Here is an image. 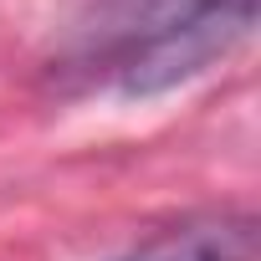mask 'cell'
Listing matches in <instances>:
<instances>
[{"instance_id":"obj_1","label":"cell","mask_w":261,"mask_h":261,"mask_svg":"<svg viewBox=\"0 0 261 261\" xmlns=\"http://www.w3.org/2000/svg\"><path fill=\"white\" fill-rule=\"evenodd\" d=\"M256 26V0H225L220 11H210L205 21L134 51L128 62H118L108 72V82L123 92V97H154V92H169L190 77H200L205 67H215L230 46H241Z\"/></svg>"},{"instance_id":"obj_2","label":"cell","mask_w":261,"mask_h":261,"mask_svg":"<svg viewBox=\"0 0 261 261\" xmlns=\"http://www.w3.org/2000/svg\"><path fill=\"white\" fill-rule=\"evenodd\" d=\"M220 6L225 0H92L72 26V67H92L108 77L134 51L205 21Z\"/></svg>"},{"instance_id":"obj_3","label":"cell","mask_w":261,"mask_h":261,"mask_svg":"<svg viewBox=\"0 0 261 261\" xmlns=\"http://www.w3.org/2000/svg\"><path fill=\"white\" fill-rule=\"evenodd\" d=\"M118 261H261V236L251 215H205L154 236Z\"/></svg>"}]
</instances>
